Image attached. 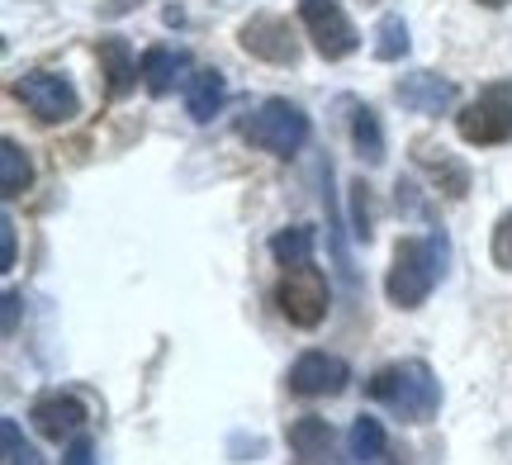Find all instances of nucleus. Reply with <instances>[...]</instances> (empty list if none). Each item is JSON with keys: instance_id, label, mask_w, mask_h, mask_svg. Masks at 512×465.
Here are the masks:
<instances>
[{"instance_id": "obj_1", "label": "nucleus", "mask_w": 512, "mask_h": 465, "mask_svg": "<svg viewBox=\"0 0 512 465\" xmlns=\"http://www.w3.org/2000/svg\"><path fill=\"white\" fill-rule=\"evenodd\" d=\"M441 271H446V238L441 233H432V238H403L394 247V261H389L384 295L399 309H418L422 299L437 290Z\"/></svg>"}, {"instance_id": "obj_2", "label": "nucleus", "mask_w": 512, "mask_h": 465, "mask_svg": "<svg viewBox=\"0 0 512 465\" xmlns=\"http://www.w3.org/2000/svg\"><path fill=\"white\" fill-rule=\"evenodd\" d=\"M380 404L399 413L403 423H432L441 409V385L427 361H394V366H380L366 385Z\"/></svg>"}, {"instance_id": "obj_3", "label": "nucleus", "mask_w": 512, "mask_h": 465, "mask_svg": "<svg viewBox=\"0 0 512 465\" xmlns=\"http://www.w3.org/2000/svg\"><path fill=\"white\" fill-rule=\"evenodd\" d=\"M242 138L252 148L271 152V157H294V152L309 143V114L299 110L294 100H261L247 119H242Z\"/></svg>"}, {"instance_id": "obj_4", "label": "nucleus", "mask_w": 512, "mask_h": 465, "mask_svg": "<svg viewBox=\"0 0 512 465\" xmlns=\"http://www.w3.org/2000/svg\"><path fill=\"white\" fill-rule=\"evenodd\" d=\"M456 133L470 148H498L512 138V81H494L484 86L479 100H470L456 114Z\"/></svg>"}, {"instance_id": "obj_5", "label": "nucleus", "mask_w": 512, "mask_h": 465, "mask_svg": "<svg viewBox=\"0 0 512 465\" xmlns=\"http://www.w3.org/2000/svg\"><path fill=\"white\" fill-rule=\"evenodd\" d=\"M328 304H332V290L318 266H294L275 285V309L290 318L294 328H318L328 318Z\"/></svg>"}, {"instance_id": "obj_6", "label": "nucleus", "mask_w": 512, "mask_h": 465, "mask_svg": "<svg viewBox=\"0 0 512 465\" xmlns=\"http://www.w3.org/2000/svg\"><path fill=\"white\" fill-rule=\"evenodd\" d=\"M15 95L38 124H67L81 114V95L62 72H24L15 81Z\"/></svg>"}, {"instance_id": "obj_7", "label": "nucleus", "mask_w": 512, "mask_h": 465, "mask_svg": "<svg viewBox=\"0 0 512 465\" xmlns=\"http://www.w3.org/2000/svg\"><path fill=\"white\" fill-rule=\"evenodd\" d=\"M299 19H304V34H309V43L328 57V62L351 57V53H356V43H361L356 24L347 19V10H342L337 0H304V5H299Z\"/></svg>"}, {"instance_id": "obj_8", "label": "nucleus", "mask_w": 512, "mask_h": 465, "mask_svg": "<svg viewBox=\"0 0 512 465\" xmlns=\"http://www.w3.org/2000/svg\"><path fill=\"white\" fill-rule=\"evenodd\" d=\"M351 385V366L342 356L328 352H304L290 366V390L304 399H323V394H342Z\"/></svg>"}, {"instance_id": "obj_9", "label": "nucleus", "mask_w": 512, "mask_h": 465, "mask_svg": "<svg viewBox=\"0 0 512 465\" xmlns=\"http://www.w3.org/2000/svg\"><path fill=\"white\" fill-rule=\"evenodd\" d=\"M238 38L247 53L261 57V62H271V67H294V57H299L290 19H280V15H256L252 24H242Z\"/></svg>"}, {"instance_id": "obj_10", "label": "nucleus", "mask_w": 512, "mask_h": 465, "mask_svg": "<svg viewBox=\"0 0 512 465\" xmlns=\"http://www.w3.org/2000/svg\"><path fill=\"white\" fill-rule=\"evenodd\" d=\"M29 423H34L48 442H62V437H76L81 423H86V404L76 394H38L34 409H29Z\"/></svg>"}, {"instance_id": "obj_11", "label": "nucleus", "mask_w": 512, "mask_h": 465, "mask_svg": "<svg viewBox=\"0 0 512 465\" xmlns=\"http://www.w3.org/2000/svg\"><path fill=\"white\" fill-rule=\"evenodd\" d=\"M394 95H399L403 110L427 114V119H437V114H446L456 105V86L437 72H408L399 86H394Z\"/></svg>"}, {"instance_id": "obj_12", "label": "nucleus", "mask_w": 512, "mask_h": 465, "mask_svg": "<svg viewBox=\"0 0 512 465\" xmlns=\"http://www.w3.org/2000/svg\"><path fill=\"white\" fill-rule=\"evenodd\" d=\"M285 442H290V451H294V461H299V465H328L332 461V447H337L332 423H328V418H318V413L294 418L290 432H285Z\"/></svg>"}, {"instance_id": "obj_13", "label": "nucleus", "mask_w": 512, "mask_h": 465, "mask_svg": "<svg viewBox=\"0 0 512 465\" xmlns=\"http://www.w3.org/2000/svg\"><path fill=\"white\" fill-rule=\"evenodd\" d=\"M95 57H100V67H105V81H110L114 100L133 91V81H138V72H143V62L133 57L128 38H100V43H95Z\"/></svg>"}, {"instance_id": "obj_14", "label": "nucleus", "mask_w": 512, "mask_h": 465, "mask_svg": "<svg viewBox=\"0 0 512 465\" xmlns=\"http://www.w3.org/2000/svg\"><path fill=\"white\" fill-rule=\"evenodd\" d=\"M185 72H190V53L185 48H147L143 53V86L152 95H171Z\"/></svg>"}, {"instance_id": "obj_15", "label": "nucleus", "mask_w": 512, "mask_h": 465, "mask_svg": "<svg viewBox=\"0 0 512 465\" xmlns=\"http://www.w3.org/2000/svg\"><path fill=\"white\" fill-rule=\"evenodd\" d=\"M413 152H418V162H422V167L432 171V181L441 186V195H451V200H460V195L470 190V171L460 167V162H456V157H451L446 148L437 152L432 143H418Z\"/></svg>"}, {"instance_id": "obj_16", "label": "nucleus", "mask_w": 512, "mask_h": 465, "mask_svg": "<svg viewBox=\"0 0 512 465\" xmlns=\"http://www.w3.org/2000/svg\"><path fill=\"white\" fill-rule=\"evenodd\" d=\"M223 105V76L219 72H195L190 81H185V110H190V119L195 124H209L214 114H219Z\"/></svg>"}, {"instance_id": "obj_17", "label": "nucleus", "mask_w": 512, "mask_h": 465, "mask_svg": "<svg viewBox=\"0 0 512 465\" xmlns=\"http://www.w3.org/2000/svg\"><path fill=\"white\" fill-rule=\"evenodd\" d=\"M313 228L309 224H294V228H280L271 238V257L285 266V271H294V266H313Z\"/></svg>"}, {"instance_id": "obj_18", "label": "nucleus", "mask_w": 512, "mask_h": 465, "mask_svg": "<svg viewBox=\"0 0 512 465\" xmlns=\"http://www.w3.org/2000/svg\"><path fill=\"white\" fill-rule=\"evenodd\" d=\"M29 181H34L29 152L19 148L15 138H5V143H0V195H5V200H15V195L29 190Z\"/></svg>"}, {"instance_id": "obj_19", "label": "nucleus", "mask_w": 512, "mask_h": 465, "mask_svg": "<svg viewBox=\"0 0 512 465\" xmlns=\"http://www.w3.org/2000/svg\"><path fill=\"white\" fill-rule=\"evenodd\" d=\"M351 143L356 152L366 157L370 167L384 162V129H380V114L366 110V105H351Z\"/></svg>"}, {"instance_id": "obj_20", "label": "nucleus", "mask_w": 512, "mask_h": 465, "mask_svg": "<svg viewBox=\"0 0 512 465\" xmlns=\"http://www.w3.org/2000/svg\"><path fill=\"white\" fill-rule=\"evenodd\" d=\"M347 456L356 465H370L384 456V423L380 418H370V413H361L356 423H351V437H347Z\"/></svg>"}, {"instance_id": "obj_21", "label": "nucleus", "mask_w": 512, "mask_h": 465, "mask_svg": "<svg viewBox=\"0 0 512 465\" xmlns=\"http://www.w3.org/2000/svg\"><path fill=\"white\" fill-rule=\"evenodd\" d=\"M408 48H413V38H408L403 15H384L380 24H375V57H380V62H399Z\"/></svg>"}, {"instance_id": "obj_22", "label": "nucleus", "mask_w": 512, "mask_h": 465, "mask_svg": "<svg viewBox=\"0 0 512 465\" xmlns=\"http://www.w3.org/2000/svg\"><path fill=\"white\" fill-rule=\"evenodd\" d=\"M0 442H5V465H48L43 451L24 437L19 418H0Z\"/></svg>"}, {"instance_id": "obj_23", "label": "nucleus", "mask_w": 512, "mask_h": 465, "mask_svg": "<svg viewBox=\"0 0 512 465\" xmlns=\"http://www.w3.org/2000/svg\"><path fill=\"white\" fill-rule=\"evenodd\" d=\"M494 266L498 271H512V209L498 219V228H494Z\"/></svg>"}, {"instance_id": "obj_24", "label": "nucleus", "mask_w": 512, "mask_h": 465, "mask_svg": "<svg viewBox=\"0 0 512 465\" xmlns=\"http://www.w3.org/2000/svg\"><path fill=\"white\" fill-rule=\"evenodd\" d=\"M15 266V219L5 214L0 219V271H10Z\"/></svg>"}, {"instance_id": "obj_25", "label": "nucleus", "mask_w": 512, "mask_h": 465, "mask_svg": "<svg viewBox=\"0 0 512 465\" xmlns=\"http://www.w3.org/2000/svg\"><path fill=\"white\" fill-rule=\"evenodd\" d=\"M351 195H356V238L366 242L370 238V209H366V181H356V186H351Z\"/></svg>"}, {"instance_id": "obj_26", "label": "nucleus", "mask_w": 512, "mask_h": 465, "mask_svg": "<svg viewBox=\"0 0 512 465\" xmlns=\"http://www.w3.org/2000/svg\"><path fill=\"white\" fill-rule=\"evenodd\" d=\"M91 456H95L91 442H86V437H76L72 451H67V465H91Z\"/></svg>"}, {"instance_id": "obj_27", "label": "nucleus", "mask_w": 512, "mask_h": 465, "mask_svg": "<svg viewBox=\"0 0 512 465\" xmlns=\"http://www.w3.org/2000/svg\"><path fill=\"white\" fill-rule=\"evenodd\" d=\"M133 5H138V0H100V15H105V19H119V15H128Z\"/></svg>"}, {"instance_id": "obj_28", "label": "nucleus", "mask_w": 512, "mask_h": 465, "mask_svg": "<svg viewBox=\"0 0 512 465\" xmlns=\"http://www.w3.org/2000/svg\"><path fill=\"white\" fill-rule=\"evenodd\" d=\"M15 318H19V295H5V333H15Z\"/></svg>"}, {"instance_id": "obj_29", "label": "nucleus", "mask_w": 512, "mask_h": 465, "mask_svg": "<svg viewBox=\"0 0 512 465\" xmlns=\"http://www.w3.org/2000/svg\"><path fill=\"white\" fill-rule=\"evenodd\" d=\"M484 10H503V5H512V0H479Z\"/></svg>"}]
</instances>
